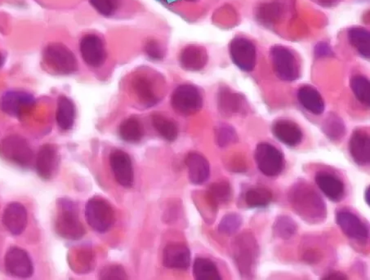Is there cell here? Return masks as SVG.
Returning a JSON list of instances; mask_svg holds the SVG:
<instances>
[{
  "label": "cell",
  "instance_id": "1",
  "mask_svg": "<svg viewBox=\"0 0 370 280\" xmlns=\"http://www.w3.org/2000/svg\"><path fill=\"white\" fill-rule=\"evenodd\" d=\"M288 199L294 212L309 224H320L327 217L326 203L305 180H298L289 189Z\"/></svg>",
  "mask_w": 370,
  "mask_h": 280
},
{
  "label": "cell",
  "instance_id": "2",
  "mask_svg": "<svg viewBox=\"0 0 370 280\" xmlns=\"http://www.w3.org/2000/svg\"><path fill=\"white\" fill-rule=\"evenodd\" d=\"M54 230L61 238L68 240H79L86 233L79 219L77 203L68 198H60L56 201Z\"/></svg>",
  "mask_w": 370,
  "mask_h": 280
},
{
  "label": "cell",
  "instance_id": "3",
  "mask_svg": "<svg viewBox=\"0 0 370 280\" xmlns=\"http://www.w3.org/2000/svg\"><path fill=\"white\" fill-rule=\"evenodd\" d=\"M232 249L235 263L241 277L245 279L253 278L259 258V247L254 235L251 232L246 231L237 236Z\"/></svg>",
  "mask_w": 370,
  "mask_h": 280
},
{
  "label": "cell",
  "instance_id": "4",
  "mask_svg": "<svg viewBox=\"0 0 370 280\" xmlns=\"http://www.w3.org/2000/svg\"><path fill=\"white\" fill-rule=\"evenodd\" d=\"M0 158L22 169H28L36 159L34 150L25 137L8 134L0 140Z\"/></svg>",
  "mask_w": 370,
  "mask_h": 280
},
{
  "label": "cell",
  "instance_id": "5",
  "mask_svg": "<svg viewBox=\"0 0 370 280\" xmlns=\"http://www.w3.org/2000/svg\"><path fill=\"white\" fill-rule=\"evenodd\" d=\"M43 63L54 73L68 75L77 72L79 65L77 56L61 42L47 45L42 53Z\"/></svg>",
  "mask_w": 370,
  "mask_h": 280
},
{
  "label": "cell",
  "instance_id": "6",
  "mask_svg": "<svg viewBox=\"0 0 370 280\" xmlns=\"http://www.w3.org/2000/svg\"><path fill=\"white\" fill-rule=\"evenodd\" d=\"M270 58L277 77L284 82H293L300 78L301 65L295 54L288 47L275 45L270 49Z\"/></svg>",
  "mask_w": 370,
  "mask_h": 280
},
{
  "label": "cell",
  "instance_id": "7",
  "mask_svg": "<svg viewBox=\"0 0 370 280\" xmlns=\"http://www.w3.org/2000/svg\"><path fill=\"white\" fill-rule=\"evenodd\" d=\"M88 224L98 233H105L115 223L116 215L111 203L100 196L90 198L85 206Z\"/></svg>",
  "mask_w": 370,
  "mask_h": 280
},
{
  "label": "cell",
  "instance_id": "8",
  "mask_svg": "<svg viewBox=\"0 0 370 280\" xmlns=\"http://www.w3.org/2000/svg\"><path fill=\"white\" fill-rule=\"evenodd\" d=\"M171 105L179 115H196L203 107V97L200 89L193 84L179 85L171 97Z\"/></svg>",
  "mask_w": 370,
  "mask_h": 280
},
{
  "label": "cell",
  "instance_id": "9",
  "mask_svg": "<svg viewBox=\"0 0 370 280\" xmlns=\"http://www.w3.org/2000/svg\"><path fill=\"white\" fill-rule=\"evenodd\" d=\"M254 159L260 172L268 178L277 177L286 167L282 152L268 142H261L256 147Z\"/></svg>",
  "mask_w": 370,
  "mask_h": 280
},
{
  "label": "cell",
  "instance_id": "10",
  "mask_svg": "<svg viewBox=\"0 0 370 280\" xmlns=\"http://www.w3.org/2000/svg\"><path fill=\"white\" fill-rule=\"evenodd\" d=\"M36 104L34 95L20 89L9 90L0 97V111L6 115L21 118L26 115Z\"/></svg>",
  "mask_w": 370,
  "mask_h": 280
},
{
  "label": "cell",
  "instance_id": "11",
  "mask_svg": "<svg viewBox=\"0 0 370 280\" xmlns=\"http://www.w3.org/2000/svg\"><path fill=\"white\" fill-rule=\"evenodd\" d=\"M3 263L6 272L13 277L28 279L35 272L31 255L21 247H10L4 255Z\"/></svg>",
  "mask_w": 370,
  "mask_h": 280
},
{
  "label": "cell",
  "instance_id": "12",
  "mask_svg": "<svg viewBox=\"0 0 370 280\" xmlns=\"http://www.w3.org/2000/svg\"><path fill=\"white\" fill-rule=\"evenodd\" d=\"M230 56L233 63L245 72H251L257 64V49L245 37L237 36L231 41Z\"/></svg>",
  "mask_w": 370,
  "mask_h": 280
},
{
  "label": "cell",
  "instance_id": "13",
  "mask_svg": "<svg viewBox=\"0 0 370 280\" xmlns=\"http://www.w3.org/2000/svg\"><path fill=\"white\" fill-rule=\"evenodd\" d=\"M28 222H29V213L22 203L13 201L4 208L2 223L11 235L21 236L26 231Z\"/></svg>",
  "mask_w": 370,
  "mask_h": 280
},
{
  "label": "cell",
  "instance_id": "14",
  "mask_svg": "<svg viewBox=\"0 0 370 280\" xmlns=\"http://www.w3.org/2000/svg\"><path fill=\"white\" fill-rule=\"evenodd\" d=\"M79 52L84 63L89 68H98L105 63L106 47L101 38L97 35L84 36L79 41Z\"/></svg>",
  "mask_w": 370,
  "mask_h": 280
},
{
  "label": "cell",
  "instance_id": "15",
  "mask_svg": "<svg viewBox=\"0 0 370 280\" xmlns=\"http://www.w3.org/2000/svg\"><path fill=\"white\" fill-rule=\"evenodd\" d=\"M38 176L45 181H49L58 173L60 165V155L56 146L45 144L40 147L35 159Z\"/></svg>",
  "mask_w": 370,
  "mask_h": 280
},
{
  "label": "cell",
  "instance_id": "16",
  "mask_svg": "<svg viewBox=\"0 0 370 280\" xmlns=\"http://www.w3.org/2000/svg\"><path fill=\"white\" fill-rule=\"evenodd\" d=\"M336 221L348 238L362 243L369 240V227L355 213L348 210H340L337 212Z\"/></svg>",
  "mask_w": 370,
  "mask_h": 280
},
{
  "label": "cell",
  "instance_id": "17",
  "mask_svg": "<svg viewBox=\"0 0 370 280\" xmlns=\"http://www.w3.org/2000/svg\"><path fill=\"white\" fill-rule=\"evenodd\" d=\"M110 164L117 182L123 187H132L134 171L130 156L121 150H114L110 155Z\"/></svg>",
  "mask_w": 370,
  "mask_h": 280
},
{
  "label": "cell",
  "instance_id": "18",
  "mask_svg": "<svg viewBox=\"0 0 370 280\" xmlns=\"http://www.w3.org/2000/svg\"><path fill=\"white\" fill-rule=\"evenodd\" d=\"M272 134L278 141L289 147L298 146L303 139L301 127L295 122L286 118L274 122Z\"/></svg>",
  "mask_w": 370,
  "mask_h": 280
},
{
  "label": "cell",
  "instance_id": "19",
  "mask_svg": "<svg viewBox=\"0 0 370 280\" xmlns=\"http://www.w3.org/2000/svg\"><path fill=\"white\" fill-rule=\"evenodd\" d=\"M349 152L354 162L367 166L370 161V137L367 130H355L349 141Z\"/></svg>",
  "mask_w": 370,
  "mask_h": 280
},
{
  "label": "cell",
  "instance_id": "20",
  "mask_svg": "<svg viewBox=\"0 0 370 280\" xmlns=\"http://www.w3.org/2000/svg\"><path fill=\"white\" fill-rule=\"evenodd\" d=\"M191 251L183 244H170L165 247L163 264L166 268L187 270L191 265Z\"/></svg>",
  "mask_w": 370,
  "mask_h": 280
},
{
  "label": "cell",
  "instance_id": "21",
  "mask_svg": "<svg viewBox=\"0 0 370 280\" xmlns=\"http://www.w3.org/2000/svg\"><path fill=\"white\" fill-rule=\"evenodd\" d=\"M208 56L206 47L190 45L183 47L179 55V63L184 70L196 72L206 68Z\"/></svg>",
  "mask_w": 370,
  "mask_h": 280
},
{
  "label": "cell",
  "instance_id": "22",
  "mask_svg": "<svg viewBox=\"0 0 370 280\" xmlns=\"http://www.w3.org/2000/svg\"><path fill=\"white\" fill-rule=\"evenodd\" d=\"M315 179L318 187L331 201L338 203L343 201L345 196V186L341 179L325 171L318 172Z\"/></svg>",
  "mask_w": 370,
  "mask_h": 280
},
{
  "label": "cell",
  "instance_id": "23",
  "mask_svg": "<svg viewBox=\"0 0 370 280\" xmlns=\"http://www.w3.org/2000/svg\"><path fill=\"white\" fill-rule=\"evenodd\" d=\"M188 170L190 182L194 185L206 183L210 176V165L208 161L201 154L191 152L185 160Z\"/></svg>",
  "mask_w": 370,
  "mask_h": 280
},
{
  "label": "cell",
  "instance_id": "24",
  "mask_svg": "<svg viewBox=\"0 0 370 280\" xmlns=\"http://www.w3.org/2000/svg\"><path fill=\"white\" fill-rule=\"evenodd\" d=\"M247 103L242 95L222 88L217 94V107L222 116L230 117L246 111Z\"/></svg>",
  "mask_w": 370,
  "mask_h": 280
},
{
  "label": "cell",
  "instance_id": "25",
  "mask_svg": "<svg viewBox=\"0 0 370 280\" xmlns=\"http://www.w3.org/2000/svg\"><path fill=\"white\" fill-rule=\"evenodd\" d=\"M77 120V107L70 98L61 95L58 98L56 111V122L61 131L73 129Z\"/></svg>",
  "mask_w": 370,
  "mask_h": 280
},
{
  "label": "cell",
  "instance_id": "26",
  "mask_svg": "<svg viewBox=\"0 0 370 280\" xmlns=\"http://www.w3.org/2000/svg\"><path fill=\"white\" fill-rule=\"evenodd\" d=\"M298 99L303 108L312 115L323 114L325 104L323 98L318 90L311 85H303L298 91Z\"/></svg>",
  "mask_w": 370,
  "mask_h": 280
},
{
  "label": "cell",
  "instance_id": "27",
  "mask_svg": "<svg viewBox=\"0 0 370 280\" xmlns=\"http://www.w3.org/2000/svg\"><path fill=\"white\" fill-rule=\"evenodd\" d=\"M348 39L358 54L365 59L370 56V34L367 28L362 26L350 27L347 31Z\"/></svg>",
  "mask_w": 370,
  "mask_h": 280
},
{
  "label": "cell",
  "instance_id": "28",
  "mask_svg": "<svg viewBox=\"0 0 370 280\" xmlns=\"http://www.w3.org/2000/svg\"><path fill=\"white\" fill-rule=\"evenodd\" d=\"M118 135L128 143H139L144 137V125L139 118H128L118 127Z\"/></svg>",
  "mask_w": 370,
  "mask_h": 280
},
{
  "label": "cell",
  "instance_id": "29",
  "mask_svg": "<svg viewBox=\"0 0 370 280\" xmlns=\"http://www.w3.org/2000/svg\"><path fill=\"white\" fill-rule=\"evenodd\" d=\"M324 134L332 141H339L346 134L345 123L340 116L335 113H330L325 118L321 127Z\"/></svg>",
  "mask_w": 370,
  "mask_h": 280
},
{
  "label": "cell",
  "instance_id": "30",
  "mask_svg": "<svg viewBox=\"0 0 370 280\" xmlns=\"http://www.w3.org/2000/svg\"><path fill=\"white\" fill-rule=\"evenodd\" d=\"M193 275L198 280H219L221 274L210 259L198 258L193 264Z\"/></svg>",
  "mask_w": 370,
  "mask_h": 280
},
{
  "label": "cell",
  "instance_id": "31",
  "mask_svg": "<svg viewBox=\"0 0 370 280\" xmlns=\"http://www.w3.org/2000/svg\"><path fill=\"white\" fill-rule=\"evenodd\" d=\"M273 196L270 189L263 187L250 188L245 193V201L249 208H263L272 201Z\"/></svg>",
  "mask_w": 370,
  "mask_h": 280
},
{
  "label": "cell",
  "instance_id": "32",
  "mask_svg": "<svg viewBox=\"0 0 370 280\" xmlns=\"http://www.w3.org/2000/svg\"><path fill=\"white\" fill-rule=\"evenodd\" d=\"M153 125L156 132L166 141H174L178 139L177 123L170 118L160 114H155L153 116Z\"/></svg>",
  "mask_w": 370,
  "mask_h": 280
},
{
  "label": "cell",
  "instance_id": "33",
  "mask_svg": "<svg viewBox=\"0 0 370 280\" xmlns=\"http://www.w3.org/2000/svg\"><path fill=\"white\" fill-rule=\"evenodd\" d=\"M206 194L213 205L217 208L231 201L232 189L229 182L222 181L213 183Z\"/></svg>",
  "mask_w": 370,
  "mask_h": 280
},
{
  "label": "cell",
  "instance_id": "34",
  "mask_svg": "<svg viewBox=\"0 0 370 280\" xmlns=\"http://www.w3.org/2000/svg\"><path fill=\"white\" fill-rule=\"evenodd\" d=\"M134 90L137 98L145 106H153L158 101L154 91L153 84L148 79L137 78L134 83Z\"/></svg>",
  "mask_w": 370,
  "mask_h": 280
},
{
  "label": "cell",
  "instance_id": "35",
  "mask_svg": "<svg viewBox=\"0 0 370 280\" xmlns=\"http://www.w3.org/2000/svg\"><path fill=\"white\" fill-rule=\"evenodd\" d=\"M272 231L275 237H277V238L288 240L297 233L298 225L291 217L286 215L279 216L275 220Z\"/></svg>",
  "mask_w": 370,
  "mask_h": 280
},
{
  "label": "cell",
  "instance_id": "36",
  "mask_svg": "<svg viewBox=\"0 0 370 280\" xmlns=\"http://www.w3.org/2000/svg\"><path fill=\"white\" fill-rule=\"evenodd\" d=\"M355 97L364 107H369L370 83L369 79L362 75H354L350 81Z\"/></svg>",
  "mask_w": 370,
  "mask_h": 280
},
{
  "label": "cell",
  "instance_id": "37",
  "mask_svg": "<svg viewBox=\"0 0 370 280\" xmlns=\"http://www.w3.org/2000/svg\"><path fill=\"white\" fill-rule=\"evenodd\" d=\"M242 224H243V219L238 213H229L222 217L219 225H218V231L222 235L232 236L238 232Z\"/></svg>",
  "mask_w": 370,
  "mask_h": 280
},
{
  "label": "cell",
  "instance_id": "38",
  "mask_svg": "<svg viewBox=\"0 0 370 280\" xmlns=\"http://www.w3.org/2000/svg\"><path fill=\"white\" fill-rule=\"evenodd\" d=\"M215 137L217 144L220 147L235 144L238 141V135L234 127L225 123L217 127Z\"/></svg>",
  "mask_w": 370,
  "mask_h": 280
},
{
  "label": "cell",
  "instance_id": "39",
  "mask_svg": "<svg viewBox=\"0 0 370 280\" xmlns=\"http://www.w3.org/2000/svg\"><path fill=\"white\" fill-rule=\"evenodd\" d=\"M89 2L101 15L111 17L118 10L121 0H89Z\"/></svg>",
  "mask_w": 370,
  "mask_h": 280
},
{
  "label": "cell",
  "instance_id": "40",
  "mask_svg": "<svg viewBox=\"0 0 370 280\" xmlns=\"http://www.w3.org/2000/svg\"><path fill=\"white\" fill-rule=\"evenodd\" d=\"M100 279H126L127 273L120 265H110L102 269L99 274Z\"/></svg>",
  "mask_w": 370,
  "mask_h": 280
},
{
  "label": "cell",
  "instance_id": "41",
  "mask_svg": "<svg viewBox=\"0 0 370 280\" xmlns=\"http://www.w3.org/2000/svg\"><path fill=\"white\" fill-rule=\"evenodd\" d=\"M145 51L150 59L154 60H161L164 58V49L157 41L151 40L146 42Z\"/></svg>",
  "mask_w": 370,
  "mask_h": 280
},
{
  "label": "cell",
  "instance_id": "42",
  "mask_svg": "<svg viewBox=\"0 0 370 280\" xmlns=\"http://www.w3.org/2000/svg\"><path fill=\"white\" fill-rule=\"evenodd\" d=\"M315 54L317 56L320 58H323V56H328L333 54L330 46L325 42H320L319 45H317L315 49Z\"/></svg>",
  "mask_w": 370,
  "mask_h": 280
},
{
  "label": "cell",
  "instance_id": "43",
  "mask_svg": "<svg viewBox=\"0 0 370 280\" xmlns=\"http://www.w3.org/2000/svg\"><path fill=\"white\" fill-rule=\"evenodd\" d=\"M321 258V255L317 251H307L305 255V260L309 263H315L318 262Z\"/></svg>",
  "mask_w": 370,
  "mask_h": 280
},
{
  "label": "cell",
  "instance_id": "44",
  "mask_svg": "<svg viewBox=\"0 0 370 280\" xmlns=\"http://www.w3.org/2000/svg\"><path fill=\"white\" fill-rule=\"evenodd\" d=\"M323 279H329V280H346L348 278L346 277V274L344 273H341L339 272H331L328 274H326L324 278H322Z\"/></svg>",
  "mask_w": 370,
  "mask_h": 280
},
{
  "label": "cell",
  "instance_id": "45",
  "mask_svg": "<svg viewBox=\"0 0 370 280\" xmlns=\"http://www.w3.org/2000/svg\"><path fill=\"white\" fill-rule=\"evenodd\" d=\"M320 6L324 8H332L338 4L340 0H315Z\"/></svg>",
  "mask_w": 370,
  "mask_h": 280
},
{
  "label": "cell",
  "instance_id": "46",
  "mask_svg": "<svg viewBox=\"0 0 370 280\" xmlns=\"http://www.w3.org/2000/svg\"><path fill=\"white\" fill-rule=\"evenodd\" d=\"M369 187L367 189V192H365L364 197H365V202H367V205H370V201H369Z\"/></svg>",
  "mask_w": 370,
  "mask_h": 280
},
{
  "label": "cell",
  "instance_id": "47",
  "mask_svg": "<svg viewBox=\"0 0 370 280\" xmlns=\"http://www.w3.org/2000/svg\"><path fill=\"white\" fill-rule=\"evenodd\" d=\"M4 61L3 56L1 53H0V68H1L3 63Z\"/></svg>",
  "mask_w": 370,
  "mask_h": 280
},
{
  "label": "cell",
  "instance_id": "48",
  "mask_svg": "<svg viewBox=\"0 0 370 280\" xmlns=\"http://www.w3.org/2000/svg\"><path fill=\"white\" fill-rule=\"evenodd\" d=\"M186 1H188V2H194V1H196V0H186Z\"/></svg>",
  "mask_w": 370,
  "mask_h": 280
}]
</instances>
